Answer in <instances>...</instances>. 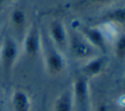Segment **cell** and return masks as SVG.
Wrapping results in <instances>:
<instances>
[{"label": "cell", "mask_w": 125, "mask_h": 111, "mask_svg": "<svg viewBox=\"0 0 125 111\" xmlns=\"http://www.w3.org/2000/svg\"><path fill=\"white\" fill-rule=\"evenodd\" d=\"M42 33L36 22L30 23L23 33L21 51L29 58L37 57L42 51Z\"/></svg>", "instance_id": "2"}, {"label": "cell", "mask_w": 125, "mask_h": 111, "mask_svg": "<svg viewBox=\"0 0 125 111\" xmlns=\"http://www.w3.org/2000/svg\"><path fill=\"white\" fill-rule=\"evenodd\" d=\"M101 19L104 21V23L113 25H125V6L107 11L101 17Z\"/></svg>", "instance_id": "12"}, {"label": "cell", "mask_w": 125, "mask_h": 111, "mask_svg": "<svg viewBox=\"0 0 125 111\" xmlns=\"http://www.w3.org/2000/svg\"><path fill=\"white\" fill-rule=\"evenodd\" d=\"M107 66V59L104 56L97 55L84 61L81 66V75L89 78H95L102 75Z\"/></svg>", "instance_id": "8"}, {"label": "cell", "mask_w": 125, "mask_h": 111, "mask_svg": "<svg viewBox=\"0 0 125 111\" xmlns=\"http://www.w3.org/2000/svg\"><path fill=\"white\" fill-rule=\"evenodd\" d=\"M48 38L50 42L63 53L68 47V31L64 22L60 18H53L48 24Z\"/></svg>", "instance_id": "5"}, {"label": "cell", "mask_w": 125, "mask_h": 111, "mask_svg": "<svg viewBox=\"0 0 125 111\" xmlns=\"http://www.w3.org/2000/svg\"><path fill=\"white\" fill-rule=\"evenodd\" d=\"M113 54L116 59H125V32L116 35L113 43Z\"/></svg>", "instance_id": "13"}, {"label": "cell", "mask_w": 125, "mask_h": 111, "mask_svg": "<svg viewBox=\"0 0 125 111\" xmlns=\"http://www.w3.org/2000/svg\"><path fill=\"white\" fill-rule=\"evenodd\" d=\"M89 79L80 75L76 77L71 86L75 105H78L80 111H89L90 108V88Z\"/></svg>", "instance_id": "6"}, {"label": "cell", "mask_w": 125, "mask_h": 111, "mask_svg": "<svg viewBox=\"0 0 125 111\" xmlns=\"http://www.w3.org/2000/svg\"><path fill=\"white\" fill-rule=\"evenodd\" d=\"M0 46H1V42H0Z\"/></svg>", "instance_id": "17"}, {"label": "cell", "mask_w": 125, "mask_h": 111, "mask_svg": "<svg viewBox=\"0 0 125 111\" xmlns=\"http://www.w3.org/2000/svg\"><path fill=\"white\" fill-rule=\"evenodd\" d=\"M44 68L48 75L58 76L61 75L66 68V59L62 51L57 49L49 40L46 44L42 37V51Z\"/></svg>", "instance_id": "1"}, {"label": "cell", "mask_w": 125, "mask_h": 111, "mask_svg": "<svg viewBox=\"0 0 125 111\" xmlns=\"http://www.w3.org/2000/svg\"><path fill=\"white\" fill-rule=\"evenodd\" d=\"M0 23H1V22H0Z\"/></svg>", "instance_id": "18"}, {"label": "cell", "mask_w": 125, "mask_h": 111, "mask_svg": "<svg viewBox=\"0 0 125 111\" xmlns=\"http://www.w3.org/2000/svg\"><path fill=\"white\" fill-rule=\"evenodd\" d=\"M123 85H124V88H125V74L123 76Z\"/></svg>", "instance_id": "16"}, {"label": "cell", "mask_w": 125, "mask_h": 111, "mask_svg": "<svg viewBox=\"0 0 125 111\" xmlns=\"http://www.w3.org/2000/svg\"><path fill=\"white\" fill-rule=\"evenodd\" d=\"M9 21L12 27L17 31H22L24 33L27 28V15L25 11L20 7H16L11 11Z\"/></svg>", "instance_id": "11"}, {"label": "cell", "mask_w": 125, "mask_h": 111, "mask_svg": "<svg viewBox=\"0 0 125 111\" xmlns=\"http://www.w3.org/2000/svg\"><path fill=\"white\" fill-rule=\"evenodd\" d=\"M11 105L13 111H30L32 107L31 97L23 89H15L11 94Z\"/></svg>", "instance_id": "9"}, {"label": "cell", "mask_w": 125, "mask_h": 111, "mask_svg": "<svg viewBox=\"0 0 125 111\" xmlns=\"http://www.w3.org/2000/svg\"><path fill=\"white\" fill-rule=\"evenodd\" d=\"M91 3L96 4V5H104V4H109L112 3L116 0H89Z\"/></svg>", "instance_id": "15"}, {"label": "cell", "mask_w": 125, "mask_h": 111, "mask_svg": "<svg viewBox=\"0 0 125 111\" xmlns=\"http://www.w3.org/2000/svg\"><path fill=\"white\" fill-rule=\"evenodd\" d=\"M21 54L18 41L12 36H5L0 46V61L5 73H10L15 67Z\"/></svg>", "instance_id": "3"}, {"label": "cell", "mask_w": 125, "mask_h": 111, "mask_svg": "<svg viewBox=\"0 0 125 111\" xmlns=\"http://www.w3.org/2000/svg\"><path fill=\"white\" fill-rule=\"evenodd\" d=\"M70 54L77 59L87 60L97 55L98 51L78 32H68V47Z\"/></svg>", "instance_id": "4"}, {"label": "cell", "mask_w": 125, "mask_h": 111, "mask_svg": "<svg viewBox=\"0 0 125 111\" xmlns=\"http://www.w3.org/2000/svg\"><path fill=\"white\" fill-rule=\"evenodd\" d=\"M99 53H105L107 49V38L102 27L98 26H80L77 30Z\"/></svg>", "instance_id": "7"}, {"label": "cell", "mask_w": 125, "mask_h": 111, "mask_svg": "<svg viewBox=\"0 0 125 111\" xmlns=\"http://www.w3.org/2000/svg\"><path fill=\"white\" fill-rule=\"evenodd\" d=\"M94 111H111V109H110V107H109L105 102L101 101V102H99V103L95 106Z\"/></svg>", "instance_id": "14"}, {"label": "cell", "mask_w": 125, "mask_h": 111, "mask_svg": "<svg viewBox=\"0 0 125 111\" xmlns=\"http://www.w3.org/2000/svg\"><path fill=\"white\" fill-rule=\"evenodd\" d=\"M75 102L71 89L62 91L54 100L53 111H73Z\"/></svg>", "instance_id": "10"}]
</instances>
